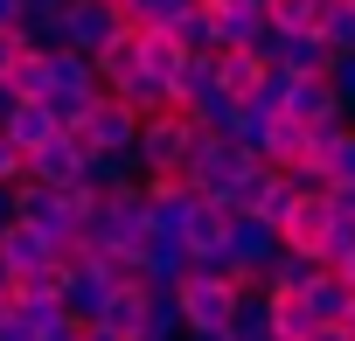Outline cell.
<instances>
[{"label": "cell", "mask_w": 355, "mask_h": 341, "mask_svg": "<svg viewBox=\"0 0 355 341\" xmlns=\"http://www.w3.org/2000/svg\"><path fill=\"white\" fill-rule=\"evenodd\" d=\"M139 237H146V189H139V182H132V189H112V195H98V202L84 209V223H77V244H84V258L139 251Z\"/></svg>", "instance_id": "obj_1"}, {"label": "cell", "mask_w": 355, "mask_h": 341, "mask_svg": "<svg viewBox=\"0 0 355 341\" xmlns=\"http://www.w3.org/2000/svg\"><path fill=\"white\" fill-rule=\"evenodd\" d=\"M251 167V153H237L223 132H196V146H189V160H182V182H189V195H202V202H216L223 209V195H230V182Z\"/></svg>", "instance_id": "obj_2"}, {"label": "cell", "mask_w": 355, "mask_h": 341, "mask_svg": "<svg viewBox=\"0 0 355 341\" xmlns=\"http://www.w3.org/2000/svg\"><path fill=\"white\" fill-rule=\"evenodd\" d=\"M189 146H196V125H189V112H153V119H139V139H132V160H139V182L146 175H182V160H189Z\"/></svg>", "instance_id": "obj_3"}, {"label": "cell", "mask_w": 355, "mask_h": 341, "mask_svg": "<svg viewBox=\"0 0 355 341\" xmlns=\"http://www.w3.org/2000/svg\"><path fill=\"white\" fill-rule=\"evenodd\" d=\"M174 306H182V327L189 334H223L230 327V313H237V286L230 279H182L174 286Z\"/></svg>", "instance_id": "obj_4"}, {"label": "cell", "mask_w": 355, "mask_h": 341, "mask_svg": "<svg viewBox=\"0 0 355 341\" xmlns=\"http://www.w3.org/2000/svg\"><path fill=\"white\" fill-rule=\"evenodd\" d=\"M70 139L84 146V153H132V139H139V112L132 105H119L112 91L84 112V125H70Z\"/></svg>", "instance_id": "obj_5"}, {"label": "cell", "mask_w": 355, "mask_h": 341, "mask_svg": "<svg viewBox=\"0 0 355 341\" xmlns=\"http://www.w3.org/2000/svg\"><path fill=\"white\" fill-rule=\"evenodd\" d=\"M119 286L91 265V258H77V265H56V306H63V320H77V327H98V313H105V299H112Z\"/></svg>", "instance_id": "obj_6"}, {"label": "cell", "mask_w": 355, "mask_h": 341, "mask_svg": "<svg viewBox=\"0 0 355 341\" xmlns=\"http://www.w3.org/2000/svg\"><path fill=\"white\" fill-rule=\"evenodd\" d=\"M223 258H230V272H237V286H244V279H258V272L279 258V230H272L265 216H230V223H223Z\"/></svg>", "instance_id": "obj_7"}, {"label": "cell", "mask_w": 355, "mask_h": 341, "mask_svg": "<svg viewBox=\"0 0 355 341\" xmlns=\"http://www.w3.org/2000/svg\"><path fill=\"white\" fill-rule=\"evenodd\" d=\"M119 28H125V21H119V8H105V0H70V8L56 15V35H63V49H77V56H98Z\"/></svg>", "instance_id": "obj_8"}, {"label": "cell", "mask_w": 355, "mask_h": 341, "mask_svg": "<svg viewBox=\"0 0 355 341\" xmlns=\"http://www.w3.org/2000/svg\"><path fill=\"white\" fill-rule=\"evenodd\" d=\"M21 182H35V189H56V195H70L77 182H84V146L70 139V132H56L42 153H28L21 160Z\"/></svg>", "instance_id": "obj_9"}, {"label": "cell", "mask_w": 355, "mask_h": 341, "mask_svg": "<svg viewBox=\"0 0 355 341\" xmlns=\"http://www.w3.org/2000/svg\"><path fill=\"white\" fill-rule=\"evenodd\" d=\"M258 56H265L272 70H286V77H327V63H334L313 28H306V35H279V28H272V35L258 42Z\"/></svg>", "instance_id": "obj_10"}, {"label": "cell", "mask_w": 355, "mask_h": 341, "mask_svg": "<svg viewBox=\"0 0 355 341\" xmlns=\"http://www.w3.org/2000/svg\"><path fill=\"white\" fill-rule=\"evenodd\" d=\"M202 15H209V28H216V49H251V56H258V42L272 35L265 8H244V0H216V8H202Z\"/></svg>", "instance_id": "obj_11"}, {"label": "cell", "mask_w": 355, "mask_h": 341, "mask_svg": "<svg viewBox=\"0 0 355 341\" xmlns=\"http://www.w3.org/2000/svg\"><path fill=\"white\" fill-rule=\"evenodd\" d=\"M132 258H139V279L146 286H182L189 279V244L174 237V230H146Z\"/></svg>", "instance_id": "obj_12"}, {"label": "cell", "mask_w": 355, "mask_h": 341, "mask_svg": "<svg viewBox=\"0 0 355 341\" xmlns=\"http://www.w3.org/2000/svg\"><path fill=\"white\" fill-rule=\"evenodd\" d=\"M56 132H63V125H56V119H49V105H35V98H28V105H8V119H0V139H8L21 160H28V153H42Z\"/></svg>", "instance_id": "obj_13"}, {"label": "cell", "mask_w": 355, "mask_h": 341, "mask_svg": "<svg viewBox=\"0 0 355 341\" xmlns=\"http://www.w3.org/2000/svg\"><path fill=\"white\" fill-rule=\"evenodd\" d=\"M327 223H334V202H327V195H300V202H293V216L279 223V244L313 258V251H320V237H327Z\"/></svg>", "instance_id": "obj_14"}, {"label": "cell", "mask_w": 355, "mask_h": 341, "mask_svg": "<svg viewBox=\"0 0 355 341\" xmlns=\"http://www.w3.org/2000/svg\"><path fill=\"white\" fill-rule=\"evenodd\" d=\"M279 119H293V125H327V119H348V112L334 105L327 77H293V98H286Z\"/></svg>", "instance_id": "obj_15"}, {"label": "cell", "mask_w": 355, "mask_h": 341, "mask_svg": "<svg viewBox=\"0 0 355 341\" xmlns=\"http://www.w3.org/2000/svg\"><path fill=\"white\" fill-rule=\"evenodd\" d=\"M313 272H320V265H313L306 251H286V244H279V258H272V265L258 272V286H265L272 299H300V292L313 286Z\"/></svg>", "instance_id": "obj_16"}, {"label": "cell", "mask_w": 355, "mask_h": 341, "mask_svg": "<svg viewBox=\"0 0 355 341\" xmlns=\"http://www.w3.org/2000/svg\"><path fill=\"white\" fill-rule=\"evenodd\" d=\"M258 77H265V56H251V49H216V91H223L230 105H244V98L258 91Z\"/></svg>", "instance_id": "obj_17"}, {"label": "cell", "mask_w": 355, "mask_h": 341, "mask_svg": "<svg viewBox=\"0 0 355 341\" xmlns=\"http://www.w3.org/2000/svg\"><path fill=\"white\" fill-rule=\"evenodd\" d=\"M0 265H8L15 279H28V272H42V265H56V258H49V244H42L28 223H8V230H0Z\"/></svg>", "instance_id": "obj_18"}, {"label": "cell", "mask_w": 355, "mask_h": 341, "mask_svg": "<svg viewBox=\"0 0 355 341\" xmlns=\"http://www.w3.org/2000/svg\"><path fill=\"white\" fill-rule=\"evenodd\" d=\"M91 70H98V84H105V91H119L125 77H139V35H132V28H119V35L91 56Z\"/></svg>", "instance_id": "obj_19"}, {"label": "cell", "mask_w": 355, "mask_h": 341, "mask_svg": "<svg viewBox=\"0 0 355 341\" xmlns=\"http://www.w3.org/2000/svg\"><path fill=\"white\" fill-rule=\"evenodd\" d=\"M300 299H306L313 327H341V320H348V306H355V292H348V286H341L334 272H313V286H306Z\"/></svg>", "instance_id": "obj_20"}, {"label": "cell", "mask_w": 355, "mask_h": 341, "mask_svg": "<svg viewBox=\"0 0 355 341\" xmlns=\"http://www.w3.org/2000/svg\"><path fill=\"white\" fill-rule=\"evenodd\" d=\"M132 182H139L132 153H84V189L91 195H112V189H132Z\"/></svg>", "instance_id": "obj_21"}, {"label": "cell", "mask_w": 355, "mask_h": 341, "mask_svg": "<svg viewBox=\"0 0 355 341\" xmlns=\"http://www.w3.org/2000/svg\"><path fill=\"white\" fill-rule=\"evenodd\" d=\"M139 320H146V286H119V292L105 299V313H98V327H105V334H119V341H132V334H139Z\"/></svg>", "instance_id": "obj_22"}, {"label": "cell", "mask_w": 355, "mask_h": 341, "mask_svg": "<svg viewBox=\"0 0 355 341\" xmlns=\"http://www.w3.org/2000/svg\"><path fill=\"white\" fill-rule=\"evenodd\" d=\"M313 35L327 42V56H355V0H320Z\"/></svg>", "instance_id": "obj_23"}, {"label": "cell", "mask_w": 355, "mask_h": 341, "mask_svg": "<svg viewBox=\"0 0 355 341\" xmlns=\"http://www.w3.org/2000/svg\"><path fill=\"white\" fill-rule=\"evenodd\" d=\"M182 49H174V35L167 28H153V35H139V77H153V84H174L182 77Z\"/></svg>", "instance_id": "obj_24"}, {"label": "cell", "mask_w": 355, "mask_h": 341, "mask_svg": "<svg viewBox=\"0 0 355 341\" xmlns=\"http://www.w3.org/2000/svg\"><path fill=\"white\" fill-rule=\"evenodd\" d=\"M202 91H216V56H189V63H182V77L167 84V105H174V112H189Z\"/></svg>", "instance_id": "obj_25"}, {"label": "cell", "mask_w": 355, "mask_h": 341, "mask_svg": "<svg viewBox=\"0 0 355 341\" xmlns=\"http://www.w3.org/2000/svg\"><path fill=\"white\" fill-rule=\"evenodd\" d=\"M167 35H174V49H182V56H216V28H209V15H202V8L174 15V21H167Z\"/></svg>", "instance_id": "obj_26"}, {"label": "cell", "mask_w": 355, "mask_h": 341, "mask_svg": "<svg viewBox=\"0 0 355 341\" xmlns=\"http://www.w3.org/2000/svg\"><path fill=\"white\" fill-rule=\"evenodd\" d=\"M306 153V125H293V119H272V132H265V167H279V175H286V167Z\"/></svg>", "instance_id": "obj_27"}, {"label": "cell", "mask_w": 355, "mask_h": 341, "mask_svg": "<svg viewBox=\"0 0 355 341\" xmlns=\"http://www.w3.org/2000/svg\"><path fill=\"white\" fill-rule=\"evenodd\" d=\"M265 21H272L279 35H306V28L320 21V0H272V8H265Z\"/></svg>", "instance_id": "obj_28"}, {"label": "cell", "mask_w": 355, "mask_h": 341, "mask_svg": "<svg viewBox=\"0 0 355 341\" xmlns=\"http://www.w3.org/2000/svg\"><path fill=\"white\" fill-rule=\"evenodd\" d=\"M306 334H313L306 299H272V341H306Z\"/></svg>", "instance_id": "obj_29"}, {"label": "cell", "mask_w": 355, "mask_h": 341, "mask_svg": "<svg viewBox=\"0 0 355 341\" xmlns=\"http://www.w3.org/2000/svg\"><path fill=\"white\" fill-rule=\"evenodd\" d=\"M286 98H293V77H286V70H272V63H265V77H258V91H251V98H244V105H258V112H265V119H279V112H286Z\"/></svg>", "instance_id": "obj_30"}, {"label": "cell", "mask_w": 355, "mask_h": 341, "mask_svg": "<svg viewBox=\"0 0 355 341\" xmlns=\"http://www.w3.org/2000/svg\"><path fill=\"white\" fill-rule=\"evenodd\" d=\"M8 313H15L28 334H49V327H63V306H56V299H15ZM70 327H77V320H70Z\"/></svg>", "instance_id": "obj_31"}, {"label": "cell", "mask_w": 355, "mask_h": 341, "mask_svg": "<svg viewBox=\"0 0 355 341\" xmlns=\"http://www.w3.org/2000/svg\"><path fill=\"white\" fill-rule=\"evenodd\" d=\"M327 182L334 189H355V125L334 139V153H327Z\"/></svg>", "instance_id": "obj_32"}, {"label": "cell", "mask_w": 355, "mask_h": 341, "mask_svg": "<svg viewBox=\"0 0 355 341\" xmlns=\"http://www.w3.org/2000/svg\"><path fill=\"white\" fill-rule=\"evenodd\" d=\"M327 91H334V105L355 119V56H334V63H327Z\"/></svg>", "instance_id": "obj_33"}, {"label": "cell", "mask_w": 355, "mask_h": 341, "mask_svg": "<svg viewBox=\"0 0 355 341\" xmlns=\"http://www.w3.org/2000/svg\"><path fill=\"white\" fill-rule=\"evenodd\" d=\"M15 299H56V265H42V272L15 279ZM15 299H8V306H15Z\"/></svg>", "instance_id": "obj_34"}, {"label": "cell", "mask_w": 355, "mask_h": 341, "mask_svg": "<svg viewBox=\"0 0 355 341\" xmlns=\"http://www.w3.org/2000/svg\"><path fill=\"white\" fill-rule=\"evenodd\" d=\"M28 49H21V35H0V84H8L15 77V63H21Z\"/></svg>", "instance_id": "obj_35"}, {"label": "cell", "mask_w": 355, "mask_h": 341, "mask_svg": "<svg viewBox=\"0 0 355 341\" xmlns=\"http://www.w3.org/2000/svg\"><path fill=\"white\" fill-rule=\"evenodd\" d=\"M15 182H21V153L0 139V189H15Z\"/></svg>", "instance_id": "obj_36"}, {"label": "cell", "mask_w": 355, "mask_h": 341, "mask_svg": "<svg viewBox=\"0 0 355 341\" xmlns=\"http://www.w3.org/2000/svg\"><path fill=\"white\" fill-rule=\"evenodd\" d=\"M63 8H70V0H21V15H35V21H56Z\"/></svg>", "instance_id": "obj_37"}, {"label": "cell", "mask_w": 355, "mask_h": 341, "mask_svg": "<svg viewBox=\"0 0 355 341\" xmlns=\"http://www.w3.org/2000/svg\"><path fill=\"white\" fill-rule=\"evenodd\" d=\"M327 202H334V216H348V223H355V189H327Z\"/></svg>", "instance_id": "obj_38"}, {"label": "cell", "mask_w": 355, "mask_h": 341, "mask_svg": "<svg viewBox=\"0 0 355 341\" xmlns=\"http://www.w3.org/2000/svg\"><path fill=\"white\" fill-rule=\"evenodd\" d=\"M0 341H35V334H28V327H21L15 313H0Z\"/></svg>", "instance_id": "obj_39"}, {"label": "cell", "mask_w": 355, "mask_h": 341, "mask_svg": "<svg viewBox=\"0 0 355 341\" xmlns=\"http://www.w3.org/2000/svg\"><path fill=\"white\" fill-rule=\"evenodd\" d=\"M15 21H21V0H0V35H15Z\"/></svg>", "instance_id": "obj_40"}, {"label": "cell", "mask_w": 355, "mask_h": 341, "mask_svg": "<svg viewBox=\"0 0 355 341\" xmlns=\"http://www.w3.org/2000/svg\"><path fill=\"white\" fill-rule=\"evenodd\" d=\"M35 341H84V327H70V320H63V327H49V334H35Z\"/></svg>", "instance_id": "obj_41"}, {"label": "cell", "mask_w": 355, "mask_h": 341, "mask_svg": "<svg viewBox=\"0 0 355 341\" xmlns=\"http://www.w3.org/2000/svg\"><path fill=\"white\" fill-rule=\"evenodd\" d=\"M334 279H341V286H348V292H355V251H348V258H341V265H334Z\"/></svg>", "instance_id": "obj_42"}, {"label": "cell", "mask_w": 355, "mask_h": 341, "mask_svg": "<svg viewBox=\"0 0 355 341\" xmlns=\"http://www.w3.org/2000/svg\"><path fill=\"white\" fill-rule=\"evenodd\" d=\"M306 341H355V334H348V327H313Z\"/></svg>", "instance_id": "obj_43"}, {"label": "cell", "mask_w": 355, "mask_h": 341, "mask_svg": "<svg viewBox=\"0 0 355 341\" xmlns=\"http://www.w3.org/2000/svg\"><path fill=\"white\" fill-rule=\"evenodd\" d=\"M8 299H15V272H8V265H0V306H8Z\"/></svg>", "instance_id": "obj_44"}, {"label": "cell", "mask_w": 355, "mask_h": 341, "mask_svg": "<svg viewBox=\"0 0 355 341\" xmlns=\"http://www.w3.org/2000/svg\"><path fill=\"white\" fill-rule=\"evenodd\" d=\"M8 223H15V195H8V189H0V230H8Z\"/></svg>", "instance_id": "obj_45"}, {"label": "cell", "mask_w": 355, "mask_h": 341, "mask_svg": "<svg viewBox=\"0 0 355 341\" xmlns=\"http://www.w3.org/2000/svg\"><path fill=\"white\" fill-rule=\"evenodd\" d=\"M84 341H119V334H105V327H84Z\"/></svg>", "instance_id": "obj_46"}, {"label": "cell", "mask_w": 355, "mask_h": 341, "mask_svg": "<svg viewBox=\"0 0 355 341\" xmlns=\"http://www.w3.org/2000/svg\"><path fill=\"white\" fill-rule=\"evenodd\" d=\"M341 327H348V334H355V306H348V320H341Z\"/></svg>", "instance_id": "obj_47"}, {"label": "cell", "mask_w": 355, "mask_h": 341, "mask_svg": "<svg viewBox=\"0 0 355 341\" xmlns=\"http://www.w3.org/2000/svg\"><path fill=\"white\" fill-rule=\"evenodd\" d=\"M244 8H272V0H244Z\"/></svg>", "instance_id": "obj_48"}, {"label": "cell", "mask_w": 355, "mask_h": 341, "mask_svg": "<svg viewBox=\"0 0 355 341\" xmlns=\"http://www.w3.org/2000/svg\"><path fill=\"white\" fill-rule=\"evenodd\" d=\"M105 8H125V0H105Z\"/></svg>", "instance_id": "obj_49"}, {"label": "cell", "mask_w": 355, "mask_h": 341, "mask_svg": "<svg viewBox=\"0 0 355 341\" xmlns=\"http://www.w3.org/2000/svg\"><path fill=\"white\" fill-rule=\"evenodd\" d=\"M348 125H355V119H348Z\"/></svg>", "instance_id": "obj_50"}]
</instances>
